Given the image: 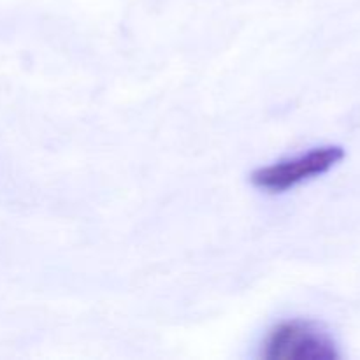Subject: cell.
<instances>
[{"label": "cell", "instance_id": "6da1fadb", "mask_svg": "<svg viewBox=\"0 0 360 360\" xmlns=\"http://www.w3.org/2000/svg\"><path fill=\"white\" fill-rule=\"evenodd\" d=\"M264 360H336V341L327 330L308 320H283L267 330L260 343Z\"/></svg>", "mask_w": 360, "mask_h": 360}, {"label": "cell", "instance_id": "7a4b0ae2", "mask_svg": "<svg viewBox=\"0 0 360 360\" xmlns=\"http://www.w3.org/2000/svg\"><path fill=\"white\" fill-rule=\"evenodd\" d=\"M343 158L345 150L341 146L329 144V146L311 148L304 153L281 158L273 164L255 169L250 176V181L260 192L278 195L326 174Z\"/></svg>", "mask_w": 360, "mask_h": 360}]
</instances>
